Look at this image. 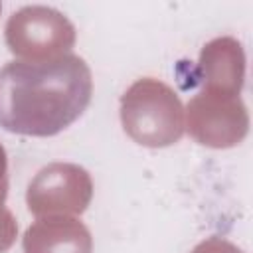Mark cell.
I'll return each mask as SVG.
<instances>
[{"label": "cell", "instance_id": "6da1fadb", "mask_svg": "<svg viewBox=\"0 0 253 253\" xmlns=\"http://www.w3.org/2000/svg\"><path fill=\"white\" fill-rule=\"evenodd\" d=\"M93 79L77 55L10 61L0 69V126L26 136H51L87 109Z\"/></svg>", "mask_w": 253, "mask_h": 253}]
</instances>
